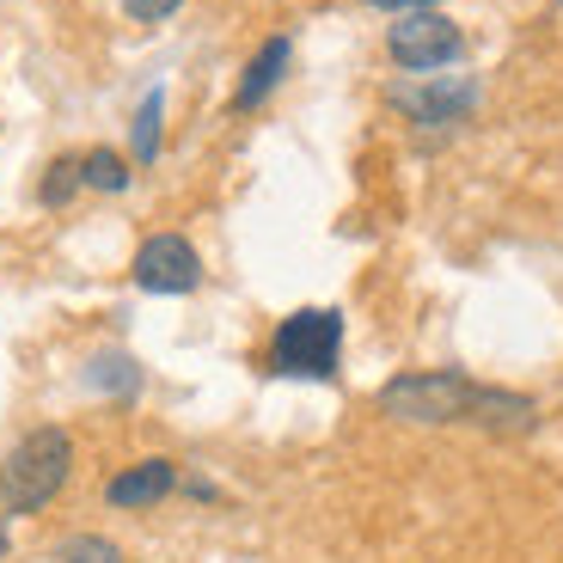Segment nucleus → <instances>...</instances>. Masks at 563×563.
I'll use <instances>...</instances> for the list:
<instances>
[{"label": "nucleus", "mask_w": 563, "mask_h": 563, "mask_svg": "<svg viewBox=\"0 0 563 563\" xmlns=\"http://www.w3.org/2000/svg\"><path fill=\"white\" fill-rule=\"evenodd\" d=\"M74 478V441L68 429H31L7 465H0V508L7 515H37L62 496V484Z\"/></svg>", "instance_id": "f257e3e1"}, {"label": "nucleus", "mask_w": 563, "mask_h": 563, "mask_svg": "<svg viewBox=\"0 0 563 563\" xmlns=\"http://www.w3.org/2000/svg\"><path fill=\"white\" fill-rule=\"evenodd\" d=\"M484 386L435 367V374H398L380 386V417L393 422H417V429H441V422H478Z\"/></svg>", "instance_id": "f03ea898"}, {"label": "nucleus", "mask_w": 563, "mask_h": 563, "mask_svg": "<svg viewBox=\"0 0 563 563\" xmlns=\"http://www.w3.org/2000/svg\"><path fill=\"white\" fill-rule=\"evenodd\" d=\"M338 355H343V312L300 307L269 338V374H282V380H338Z\"/></svg>", "instance_id": "7ed1b4c3"}, {"label": "nucleus", "mask_w": 563, "mask_h": 563, "mask_svg": "<svg viewBox=\"0 0 563 563\" xmlns=\"http://www.w3.org/2000/svg\"><path fill=\"white\" fill-rule=\"evenodd\" d=\"M386 49H393L398 68L435 74V68H448V62L465 56V37H460L453 19H441L435 7H429V13H398L393 25H386Z\"/></svg>", "instance_id": "20e7f679"}, {"label": "nucleus", "mask_w": 563, "mask_h": 563, "mask_svg": "<svg viewBox=\"0 0 563 563\" xmlns=\"http://www.w3.org/2000/svg\"><path fill=\"white\" fill-rule=\"evenodd\" d=\"M393 111H405L410 123H422V129L465 123V117L478 111V80H465V74H422V80H398L393 86Z\"/></svg>", "instance_id": "39448f33"}, {"label": "nucleus", "mask_w": 563, "mask_h": 563, "mask_svg": "<svg viewBox=\"0 0 563 563\" xmlns=\"http://www.w3.org/2000/svg\"><path fill=\"white\" fill-rule=\"evenodd\" d=\"M129 276H135V288H147V295H190L202 282V257L184 233H154V240H141Z\"/></svg>", "instance_id": "423d86ee"}, {"label": "nucleus", "mask_w": 563, "mask_h": 563, "mask_svg": "<svg viewBox=\"0 0 563 563\" xmlns=\"http://www.w3.org/2000/svg\"><path fill=\"white\" fill-rule=\"evenodd\" d=\"M172 490H178V465L172 460H135L104 484V503L111 508H154V503H166Z\"/></svg>", "instance_id": "0eeeda50"}, {"label": "nucleus", "mask_w": 563, "mask_h": 563, "mask_svg": "<svg viewBox=\"0 0 563 563\" xmlns=\"http://www.w3.org/2000/svg\"><path fill=\"white\" fill-rule=\"evenodd\" d=\"M288 62H295V43H288V37H269L264 49L245 62V80H240V92H233V111H257V104H264L269 92L282 86Z\"/></svg>", "instance_id": "6e6552de"}, {"label": "nucleus", "mask_w": 563, "mask_h": 563, "mask_svg": "<svg viewBox=\"0 0 563 563\" xmlns=\"http://www.w3.org/2000/svg\"><path fill=\"white\" fill-rule=\"evenodd\" d=\"M159 117H166V92H147V99H141V111H135V135H129V147H135V159L141 166H154L159 159Z\"/></svg>", "instance_id": "1a4fd4ad"}, {"label": "nucleus", "mask_w": 563, "mask_h": 563, "mask_svg": "<svg viewBox=\"0 0 563 563\" xmlns=\"http://www.w3.org/2000/svg\"><path fill=\"white\" fill-rule=\"evenodd\" d=\"M80 184H92V190H129V159L111 154V147H92V154H80Z\"/></svg>", "instance_id": "9d476101"}, {"label": "nucleus", "mask_w": 563, "mask_h": 563, "mask_svg": "<svg viewBox=\"0 0 563 563\" xmlns=\"http://www.w3.org/2000/svg\"><path fill=\"white\" fill-rule=\"evenodd\" d=\"M86 386H99V393H135L141 386V367L129 362V355H99V362L86 367Z\"/></svg>", "instance_id": "9b49d317"}, {"label": "nucleus", "mask_w": 563, "mask_h": 563, "mask_svg": "<svg viewBox=\"0 0 563 563\" xmlns=\"http://www.w3.org/2000/svg\"><path fill=\"white\" fill-rule=\"evenodd\" d=\"M56 563H129V558L111 545V539H99V533H74V539L56 545Z\"/></svg>", "instance_id": "f8f14e48"}, {"label": "nucleus", "mask_w": 563, "mask_h": 563, "mask_svg": "<svg viewBox=\"0 0 563 563\" xmlns=\"http://www.w3.org/2000/svg\"><path fill=\"white\" fill-rule=\"evenodd\" d=\"M74 190H80V159H74V154H62L56 166L43 172V190H37V197L49 202V209H62V202H68Z\"/></svg>", "instance_id": "ddd939ff"}, {"label": "nucleus", "mask_w": 563, "mask_h": 563, "mask_svg": "<svg viewBox=\"0 0 563 563\" xmlns=\"http://www.w3.org/2000/svg\"><path fill=\"white\" fill-rule=\"evenodd\" d=\"M184 0H123V13L129 19H141V25H159V19H172Z\"/></svg>", "instance_id": "4468645a"}, {"label": "nucleus", "mask_w": 563, "mask_h": 563, "mask_svg": "<svg viewBox=\"0 0 563 563\" xmlns=\"http://www.w3.org/2000/svg\"><path fill=\"white\" fill-rule=\"evenodd\" d=\"M380 13H429V7H441V0H374Z\"/></svg>", "instance_id": "2eb2a0df"}, {"label": "nucleus", "mask_w": 563, "mask_h": 563, "mask_svg": "<svg viewBox=\"0 0 563 563\" xmlns=\"http://www.w3.org/2000/svg\"><path fill=\"white\" fill-rule=\"evenodd\" d=\"M0 558H7V521H0Z\"/></svg>", "instance_id": "dca6fc26"}]
</instances>
